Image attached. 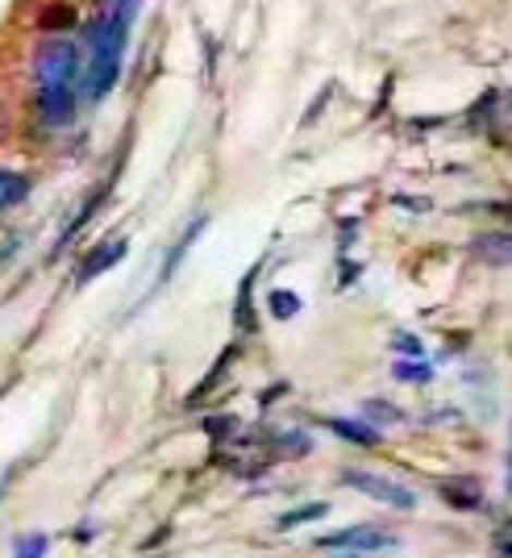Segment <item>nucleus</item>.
<instances>
[{
	"instance_id": "1",
	"label": "nucleus",
	"mask_w": 512,
	"mask_h": 558,
	"mask_svg": "<svg viewBox=\"0 0 512 558\" xmlns=\"http://www.w3.org/2000/svg\"><path fill=\"white\" fill-rule=\"evenodd\" d=\"M142 0H109L105 13L88 29V47H84V68H80V88L88 100H105L121 80L125 47H130V29L138 17Z\"/></svg>"
},
{
	"instance_id": "2",
	"label": "nucleus",
	"mask_w": 512,
	"mask_h": 558,
	"mask_svg": "<svg viewBox=\"0 0 512 558\" xmlns=\"http://www.w3.org/2000/svg\"><path fill=\"white\" fill-rule=\"evenodd\" d=\"M80 68L84 54L71 38H50L34 59V84H38V121L47 130H63L75 117V96H80Z\"/></svg>"
},
{
	"instance_id": "3",
	"label": "nucleus",
	"mask_w": 512,
	"mask_h": 558,
	"mask_svg": "<svg viewBox=\"0 0 512 558\" xmlns=\"http://www.w3.org/2000/svg\"><path fill=\"white\" fill-rule=\"evenodd\" d=\"M342 484H350L354 492L371 496L388 509H417V492H409L400 480H388V475H375V471H342Z\"/></svg>"
},
{
	"instance_id": "4",
	"label": "nucleus",
	"mask_w": 512,
	"mask_h": 558,
	"mask_svg": "<svg viewBox=\"0 0 512 558\" xmlns=\"http://www.w3.org/2000/svg\"><path fill=\"white\" fill-rule=\"evenodd\" d=\"M317 546H321V550H350V555H375V550H383V546H397V534L375 530V525H350V530L317 537Z\"/></svg>"
},
{
	"instance_id": "5",
	"label": "nucleus",
	"mask_w": 512,
	"mask_h": 558,
	"mask_svg": "<svg viewBox=\"0 0 512 558\" xmlns=\"http://www.w3.org/2000/svg\"><path fill=\"white\" fill-rule=\"evenodd\" d=\"M125 251H130V242H125V238H109V242H100L93 255L80 263V271H75V283L84 288V283H93L96 276H105L109 267H117V263L125 258Z\"/></svg>"
},
{
	"instance_id": "6",
	"label": "nucleus",
	"mask_w": 512,
	"mask_h": 558,
	"mask_svg": "<svg viewBox=\"0 0 512 558\" xmlns=\"http://www.w3.org/2000/svg\"><path fill=\"white\" fill-rule=\"evenodd\" d=\"M471 251L491 267H512V233H484L471 242Z\"/></svg>"
},
{
	"instance_id": "7",
	"label": "nucleus",
	"mask_w": 512,
	"mask_h": 558,
	"mask_svg": "<svg viewBox=\"0 0 512 558\" xmlns=\"http://www.w3.org/2000/svg\"><path fill=\"white\" fill-rule=\"evenodd\" d=\"M326 425H329V429H333V434H338V438H346V442H354V446H379V442H383V434L375 429L371 421L329 417Z\"/></svg>"
},
{
	"instance_id": "8",
	"label": "nucleus",
	"mask_w": 512,
	"mask_h": 558,
	"mask_svg": "<svg viewBox=\"0 0 512 558\" xmlns=\"http://www.w3.org/2000/svg\"><path fill=\"white\" fill-rule=\"evenodd\" d=\"M34 192V180L22 175V171H0V213L25 205V196Z\"/></svg>"
},
{
	"instance_id": "9",
	"label": "nucleus",
	"mask_w": 512,
	"mask_h": 558,
	"mask_svg": "<svg viewBox=\"0 0 512 558\" xmlns=\"http://www.w3.org/2000/svg\"><path fill=\"white\" fill-rule=\"evenodd\" d=\"M442 496L454 505V509H479V505H484V488H479V480H446Z\"/></svg>"
},
{
	"instance_id": "10",
	"label": "nucleus",
	"mask_w": 512,
	"mask_h": 558,
	"mask_svg": "<svg viewBox=\"0 0 512 558\" xmlns=\"http://www.w3.org/2000/svg\"><path fill=\"white\" fill-rule=\"evenodd\" d=\"M205 226H209V217H196V221H192V226H187V230H184V238H180V242H175V246H171V255H167L163 271H159V283H167V279L175 276V267H180V263H184L187 246H192V242H196V238H200V233H205Z\"/></svg>"
},
{
	"instance_id": "11",
	"label": "nucleus",
	"mask_w": 512,
	"mask_h": 558,
	"mask_svg": "<svg viewBox=\"0 0 512 558\" xmlns=\"http://www.w3.org/2000/svg\"><path fill=\"white\" fill-rule=\"evenodd\" d=\"M267 308H271V317H276V322H292V317L301 313V296H296V292H288V288H276V292L267 296Z\"/></svg>"
},
{
	"instance_id": "12",
	"label": "nucleus",
	"mask_w": 512,
	"mask_h": 558,
	"mask_svg": "<svg viewBox=\"0 0 512 558\" xmlns=\"http://www.w3.org/2000/svg\"><path fill=\"white\" fill-rule=\"evenodd\" d=\"M326 512H329V505H321V500H317V505H304V509L283 512L280 521H276V530H280V534H288V530H296V525L313 521V517H326Z\"/></svg>"
},
{
	"instance_id": "13",
	"label": "nucleus",
	"mask_w": 512,
	"mask_h": 558,
	"mask_svg": "<svg viewBox=\"0 0 512 558\" xmlns=\"http://www.w3.org/2000/svg\"><path fill=\"white\" fill-rule=\"evenodd\" d=\"M47 550H50L47 534H25V537H17V546H13L17 558H47Z\"/></svg>"
},
{
	"instance_id": "14",
	"label": "nucleus",
	"mask_w": 512,
	"mask_h": 558,
	"mask_svg": "<svg viewBox=\"0 0 512 558\" xmlns=\"http://www.w3.org/2000/svg\"><path fill=\"white\" fill-rule=\"evenodd\" d=\"M75 22V13H71L68 4H50L47 17H42V25H71Z\"/></svg>"
},
{
	"instance_id": "15",
	"label": "nucleus",
	"mask_w": 512,
	"mask_h": 558,
	"mask_svg": "<svg viewBox=\"0 0 512 558\" xmlns=\"http://www.w3.org/2000/svg\"><path fill=\"white\" fill-rule=\"evenodd\" d=\"M363 417H397L400 421V409L383 404V400H367V404H363Z\"/></svg>"
},
{
	"instance_id": "16",
	"label": "nucleus",
	"mask_w": 512,
	"mask_h": 558,
	"mask_svg": "<svg viewBox=\"0 0 512 558\" xmlns=\"http://www.w3.org/2000/svg\"><path fill=\"white\" fill-rule=\"evenodd\" d=\"M392 347H397L400 354H404V359H420V354H425V347H420L417 338H409V333H400Z\"/></svg>"
},
{
	"instance_id": "17",
	"label": "nucleus",
	"mask_w": 512,
	"mask_h": 558,
	"mask_svg": "<svg viewBox=\"0 0 512 558\" xmlns=\"http://www.w3.org/2000/svg\"><path fill=\"white\" fill-rule=\"evenodd\" d=\"M397 375H400V379H409V384H425V379H429V367H413V363H400Z\"/></svg>"
},
{
	"instance_id": "18",
	"label": "nucleus",
	"mask_w": 512,
	"mask_h": 558,
	"mask_svg": "<svg viewBox=\"0 0 512 558\" xmlns=\"http://www.w3.org/2000/svg\"><path fill=\"white\" fill-rule=\"evenodd\" d=\"M496 546H500V555H504V558H512V525L500 534V542H496Z\"/></svg>"
},
{
	"instance_id": "19",
	"label": "nucleus",
	"mask_w": 512,
	"mask_h": 558,
	"mask_svg": "<svg viewBox=\"0 0 512 558\" xmlns=\"http://www.w3.org/2000/svg\"><path fill=\"white\" fill-rule=\"evenodd\" d=\"M509 492H512V442H509Z\"/></svg>"
}]
</instances>
